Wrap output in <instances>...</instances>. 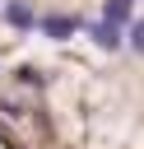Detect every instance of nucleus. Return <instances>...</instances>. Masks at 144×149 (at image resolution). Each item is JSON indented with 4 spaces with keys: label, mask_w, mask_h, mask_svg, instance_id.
<instances>
[{
    "label": "nucleus",
    "mask_w": 144,
    "mask_h": 149,
    "mask_svg": "<svg viewBox=\"0 0 144 149\" xmlns=\"http://www.w3.org/2000/svg\"><path fill=\"white\" fill-rule=\"evenodd\" d=\"M93 42H98L102 51H116L125 37H121V28H116V23H107V19H102V23H93Z\"/></svg>",
    "instance_id": "obj_3"
},
{
    "label": "nucleus",
    "mask_w": 144,
    "mask_h": 149,
    "mask_svg": "<svg viewBox=\"0 0 144 149\" xmlns=\"http://www.w3.org/2000/svg\"><path fill=\"white\" fill-rule=\"evenodd\" d=\"M130 5H135V0H107V5H102V19H107V23H116V28H121V23H125V19H130Z\"/></svg>",
    "instance_id": "obj_4"
},
{
    "label": "nucleus",
    "mask_w": 144,
    "mask_h": 149,
    "mask_svg": "<svg viewBox=\"0 0 144 149\" xmlns=\"http://www.w3.org/2000/svg\"><path fill=\"white\" fill-rule=\"evenodd\" d=\"M5 23H9V28H37V14H33L23 0H9V5H5Z\"/></svg>",
    "instance_id": "obj_2"
},
{
    "label": "nucleus",
    "mask_w": 144,
    "mask_h": 149,
    "mask_svg": "<svg viewBox=\"0 0 144 149\" xmlns=\"http://www.w3.org/2000/svg\"><path fill=\"white\" fill-rule=\"evenodd\" d=\"M42 79H46V74H42L37 65H23V70H19V84H28V88H37Z\"/></svg>",
    "instance_id": "obj_5"
},
{
    "label": "nucleus",
    "mask_w": 144,
    "mask_h": 149,
    "mask_svg": "<svg viewBox=\"0 0 144 149\" xmlns=\"http://www.w3.org/2000/svg\"><path fill=\"white\" fill-rule=\"evenodd\" d=\"M37 28H42L46 37H56V42H65V37H74V28H79V23H74L70 14H46V19H37Z\"/></svg>",
    "instance_id": "obj_1"
},
{
    "label": "nucleus",
    "mask_w": 144,
    "mask_h": 149,
    "mask_svg": "<svg viewBox=\"0 0 144 149\" xmlns=\"http://www.w3.org/2000/svg\"><path fill=\"white\" fill-rule=\"evenodd\" d=\"M130 47H135V51H144V19H139V23H130Z\"/></svg>",
    "instance_id": "obj_6"
}]
</instances>
